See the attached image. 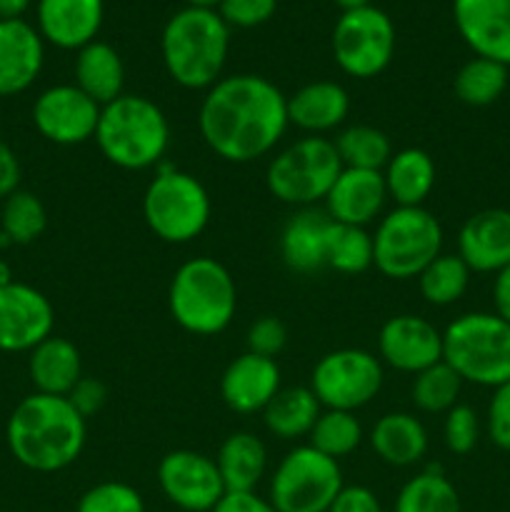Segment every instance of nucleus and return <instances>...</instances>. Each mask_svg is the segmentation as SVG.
<instances>
[{"mask_svg": "<svg viewBox=\"0 0 510 512\" xmlns=\"http://www.w3.org/2000/svg\"><path fill=\"white\" fill-rule=\"evenodd\" d=\"M68 400L70 405L88 420L93 418L95 413H100V408H103L105 400H108V388H105L98 378H80L78 385L70 390Z\"/></svg>", "mask_w": 510, "mask_h": 512, "instance_id": "obj_44", "label": "nucleus"}, {"mask_svg": "<svg viewBox=\"0 0 510 512\" xmlns=\"http://www.w3.org/2000/svg\"><path fill=\"white\" fill-rule=\"evenodd\" d=\"M320 408L323 405L310 388H280L263 410V423L268 433L280 440L305 438L323 413Z\"/></svg>", "mask_w": 510, "mask_h": 512, "instance_id": "obj_30", "label": "nucleus"}, {"mask_svg": "<svg viewBox=\"0 0 510 512\" xmlns=\"http://www.w3.org/2000/svg\"><path fill=\"white\" fill-rule=\"evenodd\" d=\"M383 388V365L373 353L340 348L323 355L310 375V390L325 410L355 413Z\"/></svg>", "mask_w": 510, "mask_h": 512, "instance_id": "obj_12", "label": "nucleus"}, {"mask_svg": "<svg viewBox=\"0 0 510 512\" xmlns=\"http://www.w3.org/2000/svg\"><path fill=\"white\" fill-rule=\"evenodd\" d=\"M488 435L500 450L510 453V383L495 388L488 405Z\"/></svg>", "mask_w": 510, "mask_h": 512, "instance_id": "obj_43", "label": "nucleus"}, {"mask_svg": "<svg viewBox=\"0 0 510 512\" xmlns=\"http://www.w3.org/2000/svg\"><path fill=\"white\" fill-rule=\"evenodd\" d=\"M343 163L333 140L308 135L280 150L265 170L270 195L295 208H315L323 203L338 180Z\"/></svg>", "mask_w": 510, "mask_h": 512, "instance_id": "obj_8", "label": "nucleus"}, {"mask_svg": "<svg viewBox=\"0 0 510 512\" xmlns=\"http://www.w3.org/2000/svg\"><path fill=\"white\" fill-rule=\"evenodd\" d=\"M343 488L338 460L298 445L275 468L268 500L278 512H328Z\"/></svg>", "mask_w": 510, "mask_h": 512, "instance_id": "obj_10", "label": "nucleus"}, {"mask_svg": "<svg viewBox=\"0 0 510 512\" xmlns=\"http://www.w3.org/2000/svg\"><path fill=\"white\" fill-rule=\"evenodd\" d=\"M200 135L218 158L253 163L288 130V98L263 75L240 73L208 88L198 113Z\"/></svg>", "mask_w": 510, "mask_h": 512, "instance_id": "obj_1", "label": "nucleus"}, {"mask_svg": "<svg viewBox=\"0 0 510 512\" xmlns=\"http://www.w3.org/2000/svg\"><path fill=\"white\" fill-rule=\"evenodd\" d=\"M165 498L185 512H210L223 500L225 485L213 458L195 450H173L158 465Z\"/></svg>", "mask_w": 510, "mask_h": 512, "instance_id": "obj_13", "label": "nucleus"}, {"mask_svg": "<svg viewBox=\"0 0 510 512\" xmlns=\"http://www.w3.org/2000/svg\"><path fill=\"white\" fill-rule=\"evenodd\" d=\"M395 55V25L375 5L348 10L333 28V58L340 70L368 80L383 73Z\"/></svg>", "mask_w": 510, "mask_h": 512, "instance_id": "obj_11", "label": "nucleus"}, {"mask_svg": "<svg viewBox=\"0 0 510 512\" xmlns=\"http://www.w3.org/2000/svg\"><path fill=\"white\" fill-rule=\"evenodd\" d=\"M455 95L470 108L493 105L508 88V65L490 58H470L455 75Z\"/></svg>", "mask_w": 510, "mask_h": 512, "instance_id": "obj_32", "label": "nucleus"}, {"mask_svg": "<svg viewBox=\"0 0 510 512\" xmlns=\"http://www.w3.org/2000/svg\"><path fill=\"white\" fill-rule=\"evenodd\" d=\"M280 390V368L273 358L243 353L225 368L220 395L233 413H263Z\"/></svg>", "mask_w": 510, "mask_h": 512, "instance_id": "obj_20", "label": "nucleus"}, {"mask_svg": "<svg viewBox=\"0 0 510 512\" xmlns=\"http://www.w3.org/2000/svg\"><path fill=\"white\" fill-rule=\"evenodd\" d=\"M103 15V0H38L35 28L55 48L80 50L98 40Z\"/></svg>", "mask_w": 510, "mask_h": 512, "instance_id": "obj_18", "label": "nucleus"}, {"mask_svg": "<svg viewBox=\"0 0 510 512\" xmlns=\"http://www.w3.org/2000/svg\"><path fill=\"white\" fill-rule=\"evenodd\" d=\"M20 185V160L5 140H0V198H8Z\"/></svg>", "mask_w": 510, "mask_h": 512, "instance_id": "obj_47", "label": "nucleus"}, {"mask_svg": "<svg viewBox=\"0 0 510 512\" xmlns=\"http://www.w3.org/2000/svg\"><path fill=\"white\" fill-rule=\"evenodd\" d=\"M210 512H278L268 498L255 493H225Z\"/></svg>", "mask_w": 510, "mask_h": 512, "instance_id": "obj_46", "label": "nucleus"}, {"mask_svg": "<svg viewBox=\"0 0 510 512\" xmlns=\"http://www.w3.org/2000/svg\"><path fill=\"white\" fill-rule=\"evenodd\" d=\"M188 5H195V8H218L220 0H185Z\"/></svg>", "mask_w": 510, "mask_h": 512, "instance_id": "obj_52", "label": "nucleus"}, {"mask_svg": "<svg viewBox=\"0 0 510 512\" xmlns=\"http://www.w3.org/2000/svg\"><path fill=\"white\" fill-rule=\"evenodd\" d=\"M95 143L115 168H158L170 148V123L150 98L123 93L100 108Z\"/></svg>", "mask_w": 510, "mask_h": 512, "instance_id": "obj_4", "label": "nucleus"}, {"mask_svg": "<svg viewBox=\"0 0 510 512\" xmlns=\"http://www.w3.org/2000/svg\"><path fill=\"white\" fill-rule=\"evenodd\" d=\"M85 435V418L60 395H28L5 425L10 453L33 473H58L73 465L83 453Z\"/></svg>", "mask_w": 510, "mask_h": 512, "instance_id": "obj_2", "label": "nucleus"}, {"mask_svg": "<svg viewBox=\"0 0 510 512\" xmlns=\"http://www.w3.org/2000/svg\"><path fill=\"white\" fill-rule=\"evenodd\" d=\"M383 178L388 198H393L395 205L418 208L435 188V163L425 150L403 148L388 160Z\"/></svg>", "mask_w": 510, "mask_h": 512, "instance_id": "obj_29", "label": "nucleus"}, {"mask_svg": "<svg viewBox=\"0 0 510 512\" xmlns=\"http://www.w3.org/2000/svg\"><path fill=\"white\" fill-rule=\"evenodd\" d=\"M28 373L35 385V393L68 398L70 390L83 378L80 350L68 338L50 335L30 350Z\"/></svg>", "mask_w": 510, "mask_h": 512, "instance_id": "obj_25", "label": "nucleus"}, {"mask_svg": "<svg viewBox=\"0 0 510 512\" xmlns=\"http://www.w3.org/2000/svg\"><path fill=\"white\" fill-rule=\"evenodd\" d=\"M100 105L78 85H53L33 103V125L55 145H80L95 138Z\"/></svg>", "mask_w": 510, "mask_h": 512, "instance_id": "obj_14", "label": "nucleus"}, {"mask_svg": "<svg viewBox=\"0 0 510 512\" xmlns=\"http://www.w3.org/2000/svg\"><path fill=\"white\" fill-rule=\"evenodd\" d=\"M350 113L348 90L333 80H315L288 98V120L310 135L340 128Z\"/></svg>", "mask_w": 510, "mask_h": 512, "instance_id": "obj_24", "label": "nucleus"}, {"mask_svg": "<svg viewBox=\"0 0 510 512\" xmlns=\"http://www.w3.org/2000/svg\"><path fill=\"white\" fill-rule=\"evenodd\" d=\"M458 255L475 273H500L510 265V210L470 215L458 233Z\"/></svg>", "mask_w": 510, "mask_h": 512, "instance_id": "obj_22", "label": "nucleus"}, {"mask_svg": "<svg viewBox=\"0 0 510 512\" xmlns=\"http://www.w3.org/2000/svg\"><path fill=\"white\" fill-rule=\"evenodd\" d=\"M55 310L40 290L25 283H10L0 290V350L30 353L53 335Z\"/></svg>", "mask_w": 510, "mask_h": 512, "instance_id": "obj_15", "label": "nucleus"}, {"mask_svg": "<svg viewBox=\"0 0 510 512\" xmlns=\"http://www.w3.org/2000/svg\"><path fill=\"white\" fill-rule=\"evenodd\" d=\"M230 48V28L213 8H180L160 38L170 78L188 90H208L220 80Z\"/></svg>", "mask_w": 510, "mask_h": 512, "instance_id": "obj_3", "label": "nucleus"}, {"mask_svg": "<svg viewBox=\"0 0 510 512\" xmlns=\"http://www.w3.org/2000/svg\"><path fill=\"white\" fill-rule=\"evenodd\" d=\"M75 85L100 108L120 98L125 85V65L118 50L103 40H93L80 48L75 55Z\"/></svg>", "mask_w": 510, "mask_h": 512, "instance_id": "obj_27", "label": "nucleus"}, {"mask_svg": "<svg viewBox=\"0 0 510 512\" xmlns=\"http://www.w3.org/2000/svg\"><path fill=\"white\" fill-rule=\"evenodd\" d=\"M48 213H45L43 200L28 190H15L13 195L3 200L0 210V230L5 235V243L30 245L45 233Z\"/></svg>", "mask_w": 510, "mask_h": 512, "instance_id": "obj_35", "label": "nucleus"}, {"mask_svg": "<svg viewBox=\"0 0 510 512\" xmlns=\"http://www.w3.org/2000/svg\"><path fill=\"white\" fill-rule=\"evenodd\" d=\"M470 273L473 270L463 263L458 253H440L418 275L420 295L425 298V303L438 305V308L458 303L465 295V290H468Z\"/></svg>", "mask_w": 510, "mask_h": 512, "instance_id": "obj_33", "label": "nucleus"}, {"mask_svg": "<svg viewBox=\"0 0 510 512\" xmlns=\"http://www.w3.org/2000/svg\"><path fill=\"white\" fill-rule=\"evenodd\" d=\"M493 303H495V315H500L505 323H510V265L500 270V273H495Z\"/></svg>", "mask_w": 510, "mask_h": 512, "instance_id": "obj_48", "label": "nucleus"}, {"mask_svg": "<svg viewBox=\"0 0 510 512\" xmlns=\"http://www.w3.org/2000/svg\"><path fill=\"white\" fill-rule=\"evenodd\" d=\"M168 305L170 315L183 330L193 335H218L235 318L238 290L228 268L203 255L175 270Z\"/></svg>", "mask_w": 510, "mask_h": 512, "instance_id": "obj_5", "label": "nucleus"}, {"mask_svg": "<svg viewBox=\"0 0 510 512\" xmlns=\"http://www.w3.org/2000/svg\"><path fill=\"white\" fill-rule=\"evenodd\" d=\"M370 265H373V235L365 228L335 223L328 245V268L343 275H358L365 273Z\"/></svg>", "mask_w": 510, "mask_h": 512, "instance_id": "obj_38", "label": "nucleus"}, {"mask_svg": "<svg viewBox=\"0 0 510 512\" xmlns=\"http://www.w3.org/2000/svg\"><path fill=\"white\" fill-rule=\"evenodd\" d=\"M45 40L28 20H0V98L20 95L38 80Z\"/></svg>", "mask_w": 510, "mask_h": 512, "instance_id": "obj_19", "label": "nucleus"}, {"mask_svg": "<svg viewBox=\"0 0 510 512\" xmlns=\"http://www.w3.org/2000/svg\"><path fill=\"white\" fill-rule=\"evenodd\" d=\"M5 245V235H3V230H0V248H3Z\"/></svg>", "mask_w": 510, "mask_h": 512, "instance_id": "obj_53", "label": "nucleus"}, {"mask_svg": "<svg viewBox=\"0 0 510 512\" xmlns=\"http://www.w3.org/2000/svg\"><path fill=\"white\" fill-rule=\"evenodd\" d=\"M460 388H463V380L460 375L450 368L445 360L430 365V368L415 373L413 388V405L423 413H448L450 408L458 405Z\"/></svg>", "mask_w": 510, "mask_h": 512, "instance_id": "obj_36", "label": "nucleus"}, {"mask_svg": "<svg viewBox=\"0 0 510 512\" xmlns=\"http://www.w3.org/2000/svg\"><path fill=\"white\" fill-rule=\"evenodd\" d=\"M310 443L318 453L338 460L355 453L363 443V428H360L355 413L348 410H323L310 430Z\"/></svg>", "mask_w": 510, "mask_h": 512, "instance_id": "obj_37", "label": "nucleus"}, {"mask_svg": "<svg viewBox=\"0 0 510 512\" xmlns=\"http://www.w3.org/2000/svg\"><path fill=\"white\" fill-rule=\"evenodd\" d=\"M335 5H338L343 13H348V10H358V8H365V5H370V0H335Z\"/></svg>", "mask_w": 510, "mask_h": 512, "instance_id": "obj_50", "label": "nucleus"}, {"mask_svg": "<svg viewBox=\"0 0 510 512\" xmlns=\"http://www.w3.org/2000/svg\"><path fill=\"white\" fill-rule=\"evenodd\" d=\"M378 353L390 368L415 375L443 360V333L418 315H395L380 328Z\"/></svg>", "mask_w": 510, "mask_h": 512, "instance_id": "obj_16", "label": "nucleus"}, {"mask_svg": "<svg viewBox=\"0 0 510 512\" xmlns=\"http://www.w3.org/2000/svg\"><path fill=\"white\" fill-rule=\"evenodd\" d=\"M395 512H460V495L443 470L433 465L400 488Z\"/></svg>", "mask_w": 510, "mask_h": 512, "instance_id": "obj_31", "label": "nucleus"}, {"mask_svg": "<svg viewBox=\"0 0 510 512\" xmlns=\"http://www.w3.org/2000/svg\"><path fill=\"white\" fill-rule=\"evenodd\" d=\"M388 200L383 170L343 168L330 193L325 195V213L340 225L365 228L373 223Z\"/></svg>", "mask_w": 510, "mask_h": 512, "instance_id": "obj_21", "label": "nucleus"}, {"mask_svg": "<svg viewBox=\"0 0 510 512\" xmlns=\"http://www.w3.org/2000/svg\"><path fill=\"white\" fill-rule=\"evenodd\" d=\"M75 512H145V503L133 485L108 480L85 490Z\"/></svg>", "mask_w": 510, "mask_h": 512, "instance_id": "obj_39", "label": "nucleus"}, {"mask_svg": "<svg viewBox=\"0 0 510 512\" xmlns=\"http://www.w3.org/2000/svg\"><path fill=\"white\" fill-rule=\"evenodd\" d=\"M480 438V423L478 415L470 405L458 403L455 408H450L445 413V423H443V440L445 448L455 455H468L470 450L478 445Z\"/></svg>", "mask_w": 510, "mask_h": 512, "instance_id": "obj_40", "label": "nucleus"}, {"mask_svg": "<svg viewBox=\"0 0 510 512\" xmlns=\"http://www.w3.org/2000/svg\"><path fill=\"white\" fill-rule=\"evenodd\" d=\"M333 218L320 208H300L285 223L280 235V255L293 273H315L328 268V245Z\"/></svg>", "mask_w": 510, "mask_h": 512, "instance_id": "obj_23", "label": "nucleus"}, {"mask_svg": "<svg viewBox=\"0 0 510 512\" xmlns=\"http://www.w3.org/2000/svg\"><path fill=\"white\" fill-rule=\"evenodd\" d=\"M210 213V195L195 175L168 163L155 168L143 195V218L155 238L173 245L190 243L208 228Z\"/></svg>", "mask_w": 510, "mask_h": 512, "instance_id": "obj_7", "label": "nucleus"}, {"mask_svg": "<svg viewBox=\"0 0 510 512\" xmlns=\"http://www.w3.org/2000/svg\"><path fill=\"white\" fill-rule=\"evenodd\" d=\"M33 0H0V20L23 18L25 10L30 8Z\"/></svg>", "mask_w": 510, "mask_h": 512, "instance_id": "obj_49", "label": "nucleus"}, {"mask_svg": "<svg viewBox=\"0 0 510 512\" xmlns=\"http://www.w3.org/2000/svg\"><path fill=\"white\" fill-rule=\"evenodd\" d=\"M278 0H220L215 10L228 28H258L275 15Z\"/></svg>", "mask_w": 510, "mask_h": 512, "instance_id": "obj_41", "label": "nucleus"}, {"mask_svg": "<svg viewBox=\"0 0 510 512\" xmlns=\"http://www.w3.org/2000/svg\"><path fill=\"white\" fill-rule=\"evenodd\" d=\"M328 512H383L380 500L365 485H345Z\"/></svg>", "mask_w": 510, "mask_h": 512, "instance_id": "obj_45", "label": "nucleus"}, {"mask_svg": "<svg viewBox=\"0 0 510 512\" xmlns=\"http://www.w3.org/2000/svg\"><path fill=\"white\" fill-rule=\"evenodd\" d=\"M215 465L223 478L225 493H255L268 468V450L253 433H233L223 440Z\"/></svg>", "mask_w": 510, "mask_h": 512, "instance_id": "obj_28", "label": "nucleus"}, {"mask_svg": "<svg viewBox=\"0 0 510 512\" xmlns=\"http://www.w3.org/2000/svg\"><path fill=\"white\" fill-rule=\"evenodd\" d=\"M10 283H15V280H13V270H10V265L5 263V260H0V290L8 288Z\"/></svg>", "mask_w": 510, "mask_h": 512, "instance_id": "obj_51", "label": "nucleus"}, {"mask_svg": "<svg viewBox=\"0 0 510 512\" xmlns=\"http://www.w3.org/2000/svg\"><path fill=\"white\" fill-rule=\"evenodd\" d=\"M343 168L383 170L393 158V145L383 130L373 125H350L333 140Z\"/></svg>", "mask_w": 510, "mask_h": 512, "instance_id": "obj_34", "label": "nucleus"}, {"mask_svg": "<svg viewBox=\"0 0 510 512\" xmlns=\"http://www.w3.org/2000/svg\"><path fill=\"white\" fill-rule=\"evenodd\" d=\"M288 343V328L275 315H263L255 320L248 330V350L263 358H273L285 348Z\"/></svg>", "mask_w": 510, "mask_h": 512, "instance_id": "obj_42", "label": "nucleus"}, {"mask_svg": "<svg viewBox=\"0 0 510 512\" xmlns=\"http://www.w3.org/2000/svg\"><path fill=\"white\" fill-rule=\"evenodd\" d=\"M443 250V228L423 205L395 208L373 235V265L393 280L418 278Z\"/></svg>", "mask_w": 510, "mask_h": 512, "instance_id": "obj_9", "label": "nucleus"}, {"mask_svg": "<svg viewBox=\"0 0 510 512\" xmlns=\"http://www.w3.org/2000/svg\"><path fill=\"white\" fill-rule=\"evenodd\" d=\"M443 360L463 383H510V323L495 313H465L443 333Z\"/></svg>", "mask_w": 510, "mask_h": 512, "instance_id": "obj_6", "label": "nucleus"}, {"mask_svg": "<svg viewBox=\"0 0 510 512\" xmlns=\"http://www.w3.org/2000/svg\"><path fill=\"white\" fill-rule=\"evenodd\" d=\"M453 20L475 55L510 65V0H453Z\"/></svg>", "mask_w": 510, "mask_h": 512, "instance_id": "obj_17", "label": "nucleus"}, {"mask_svg": "<svg viewBox=\"0 0 510 512\" xmlns=\"http://www.w3.org/2000/svg\"><path fill=\"white\" fill-rule=\"evenodd\" d=\"M370 448L393 468H410L428 453V430L415 415L388 413L370 430Z\"/></svg>", "mask_w": 510, "mask_h": 512, "instance_id": "obj_26", "label": "nucleus"}]
</instances>
